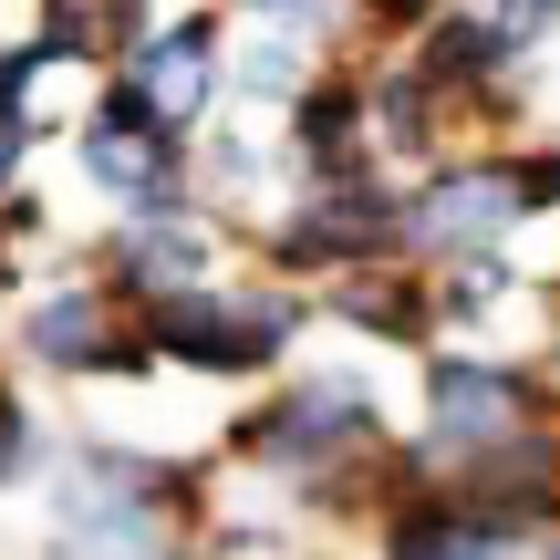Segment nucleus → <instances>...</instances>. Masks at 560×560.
Here are the masks:
<instances>
[{
	"instance_id": "nucleus-6",
	"label": "nucleus",
	"mask_w": 560,
	"mask_h": 560,
	"mask_svg": "<svg viewBox=\"0 0 560 560\" xmlns=\"http://www.w3.org/2000/svg\"><path fill=\"white\" fill-rule=\"evenodd\" d=\"M125 83L166 125H187L208 104V83H219V21H136L125 32Z\"/></svg>"
},
{
	"instance_id": "nucleus-3",
	"label": "nucleus",
	"mask_w": 560,
	"mask_h": 560,
	"mask_svg": "<svg viewBox=\"0 0 560 560\" xmlns=\"http://www.w3.org/2000/svg\"><path fill=\"white\" fill-rule=\"evenodd\" d=\"M83 177L125 208V219H187V156H177V125L115 83V94L83 115Z\"/></svg>"
},
{
	"instance_id": "nucleus-13",
	"label": "nucleus",
	"mask_w": 560,
	"mask_h": 560,
	"mask_svg": "<svg viewBox=\"0 0 560 560\" xmlns=\"http://www.w3.org/2000/svg\"><path fill=\"white\" fill-rule=\"evenodd\" d=\"M21 156H32V115H0V187L21 177Z\"/></svg>"
},
{
	"instance_id": "nucleus-2",
	"label": "nucleus",
	"mask_w": 560,
	"mask_h": 560,
	"mask_svg": "<svg viewBox=\"0 0 560 560\" xmlns=\"http://www.w3.org/2000/svg\"><path fill=\"white\" fill-rule=\"evenodd\" d=\"M301 332V301L291 291H249V280H198V291L156 301L145 312V342H156V363H187V374H260V363L291 353Z\"/></svg>"
},
{
	"instance_id": "nucleus-4",
	"label": "nucleus",
	"mask_w": 560,
	"mask_h": 560,
	"mask_svg": "<svg viewBox=\"0 0 560 560\" xmlns=\"http://www.w3.org/2000/svg\"><path fill=\"white\" fill-rule=\"evenodd\" d=\"M353 446H374V384H363V374H301L291 395H270L260 416L240 425V457L280 467V478L342 467Z\"/></svg>"
},
{
	"instance_id": "nucleus-1",
	"label": "nucleus",
	"mask_w": 560,
	"mask_h": 560,
	"mask_svg": "<svg viewBox=\"0 0 560 560\" xmlns=\"http://www.w3.org/2000/svg\"><path fill=\"white\" fill-rule=\"evenodd\" d=\"M62 560H187V478L83 436L62 467Z\"/></svg>"
},
{
	"instance_id": "nucleus-9",
	"label": "nucleus",
	"mask_w": 560,
	"mask_h": 560,
	"mask_svg": "<svg viewBox=\"0 0 560 560\" xmlns=\"http://www.w3.org/2000/svg\"><path fill=\"white\" fill-rule=\"evenodd\" d=\"M509 550H520V529L457 488H425L416 509H395V560H509Z\"/></svg>"
},
{
	"instance_id": "nucleus-12",
	"label": "nucleus",
	"mask_w": 560,
	"mask_h": 560,
	"mask_svg": "<svg viewBox=\"0 0 560 560\" xmlns=\"http://www.w3.org/2000/svg\"><path fill=\"white\" fill-rule=\"evenodd\" d=\"M42 467V446H32V416H11L0 425V478H32Z\"/></svg>"
},
{
	"instance_id": "nucleus-11",
	"label": "nucleus",
	"mask_w": 560,
	"mask_h": 560,
	"mask_svg": "<svg viewBox=\"0 0 560 560\" xmlns=\"http://www.w3.org/2000/svg\"><path fill=\"white\" fill-rule=\"evenodd\" d=\"M374 94V145H395V156H425L436 145V83L416 73V62H395L384 83H363Z\"/></svg>"
},
{
	"instance_id": "nucleus-10",
	"label": "nucleus",
	"mask_w": 560,
	"mask_h": 560,
	"mask_svg": "<svg viewBox=\"0 0 560 560\" xmlns=\"http://www.w3.org/2000/svg\"><path fill=\"white\" fill-rule=\"evenodd\" d=\"M332 322H353V332H384V342H425V322H436V291L405 270H342L332 280Z\"/></svg>"
},
{
	"instance_id": "nucleus-8",
	"label": "nucleus",
	"mask_w": 560,
	"mask_h": 560,
	"mask_svg": "<svg viewBox=\"0 0 560 560\" xmlns=\"http://www.w3.org/2000/svg\"><path fill=\"white\" fill-rule=\"evenodd\" d=\"M21 353L52 363V374H115V353H125L115 301H104L94 280H73V291H42L32 312H21Z\"/></svg>"
},
{
	"instance_id": "nucleus-14",
	"label": "nucleus",
	"mask_w": 560,
	"mask_h": 560,
	"mask_svg": "<svg viewBox=\"0 0 560 560\" xmlns=\"http://www.w3.org/2000/svg\"><path fill=\"white\" fill-rule=\"evenodd\" d=\"M11 416H21V405H11V384H0V425H11Z\"/></svg>"
},
{
	"instance_id": "nucleus-5",
	"label": "nucleus",
	"mask_w": 560,
	"mask_h": 560,
	"mask_svg": "<svg viewBox=\"0 0 560 560\" xmlns=\"http://www.w3.org/2000/svg\"><path fill=\"white\" fill-rule=\"evenodd\" d=\"M529 219L520 198V166H446V177H425L416 198H405V240L436 249V260H488V240H509V229Z\"/></svg>"
},
{
	"instance_id": "nucleus-15",
	"label": "nucleus",
	"mask_w": 560,
	"mask_h": 560,
	"mask_svg": "<svg viewBox=\"0 0 560 560\" xmlns=\"http://www.w3.org/2000/svg\"><path fill=\"white\" fill-rule=\"evenodd\" d=\"M540 560H560V550H540Z\"/></svg>"
},
{
	"instance_id": "nucleus-7",
	"label": "nucleus",
	"mask_w": 560,
	"mask_h": 560,
	"mask_svg": "<svg viewBox=\"0 0 560 560\" xmlns=\"http://www.w3.org/2000/svg\"><path fill=\"white\" fill-rule=\"evenodd\" d=\"M104 270H115V291H136L145 312H156V301L198 291V270H208V219H198V208H187V219H125L115 240H104Z\"/></svg>"
}]
</instances>
